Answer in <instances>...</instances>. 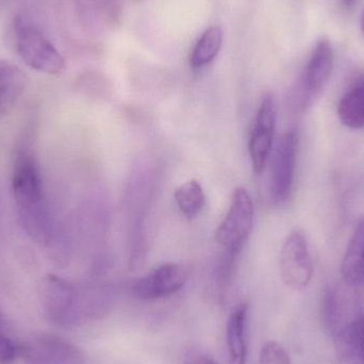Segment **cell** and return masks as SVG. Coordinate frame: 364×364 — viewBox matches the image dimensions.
<instances>
[{"label":"cell","instance_id":"obj_1","mask_svg":"<svg viewBox=\"0 0 364 364\" xmlns=\"http://www.w3.org/2000/svg\"><path fill=\"white\" fill-rule=\"evenodd\" d=\"M12 190L19 220L27 235L36 243H48L51 223L42 175L29 151H19L15 157Z\"/></svg>","mask_w":364,"mask_h":364},{"label":"cell","instance_id":"obj_2","mask_svg":"<svg viewBox=\"0 0 364 364\" xmlns=\"http://www.w3.org/2000/svg\"><path fill=\"white\" fill-rule=\"evenodd\" d=\"M254 216V203L247 190L242 186L235 188L228 212L216 229V242L224 255L237 258L252 232Z\"/></svg>","mask_w":364,"mask_h":364},{"label":"cell","instance_id":"obj_3","mask_svg":"<svg viewBox=\"0 0 364 364\" xmlns=\"http://www.w3.org/2000/svg\"><path fill=\"white\" fill-rule=\"evenodd\" d=\"M17 53L30 68L45 74H62L65 61L44 34L23 18H17L14 25Z\"/></svg>","mask_w":364,"mask_h":364},{"label":"cell","instance_id":"obj_4","mask_svg":"<svg viewBox=\"0 0 364 364\" xmlns=\"http://www.w3.org/2000/svg\"><path fill=\"white\" fill-rule=\"evenodd\" d=\"M282 282L292 290L307 288L314 276V263L307 237L301 229H294L284 240L279 256Z\"/></svg>","mask_w":364,"mask_h":364},{"label":"cell","instance_id":"obj_5","mask_svg":"<svg viewBox=\"0 0 364 364\" xmlns=\"http://www.w3.org/2000/svg\"><path fill=\"white\" fill-rule=\"evenodd\" d=\"M42 301L47 316L62 325L80 324V292L57 275H47L42 284Z\"/></svg>","mask_w":364,"mask_h":364},{"label":"cell","instance_id":"obj_6","mask_svg":"<svg viewBox=\"0 0 364 364\" xmlns=\"http://www.w3.org/2000/svg\"><path fill=\"white\" fill-rule=\"evenodd\" d=\"M299 138L288 132L278 140L272 161L271 196L276 205H284L292 194L296 168Z\"/></svg>","mask_w":364,"mask_h":364},{"label":"cell","instance_id":"obj_7","mask_svg":"<svg viewBox=\"0 0 364 364\" xmlns=\"http://www.w3.org/2000/svg\"><path fill=\"white\" fill-rule=\"evenodd\" d=\"M335 65V50L331 41L321 38L314 47L299 85L303 107L316 102L326 87Z\"/></svg>","mask_w":364,"mask_h":364},{"label":"cell","instance_id":"obj_8","mask_svg":"<svg viewBox=\"0 0 364 364\" xmlns=\"http://www.w3.org/2000/svg\"><path fill=\"white\" fill-rule=\"evenodd\" d=\"M276 117L275 98L273 94L267 93L261 100L250 134V155L252 168L257 174L264 170L273 151Z\"/></svg>","mask_w":364,"mask_h":364},{"label":"cell","instance_id":"obj_9","mask_svg":"<svg viewBox=\"0 0 364 364\" xmlns=\"http://www.w3.org/2000/svg\"><path fill=\"white\" fill-rule=\"evenodd\" d=\"M191 276L190 267L181 263H166L134 282L132 292L143 301H156L181 291Z\"/></svg>","mask_w":364,"mask_h":364},{"label":"cell","instance_id":"obj_10","mask_svg":"<svg viewBox=\"0 0 364 364\" xmlns=\"http://www.w3.org/2000/svg\"><path fill=\"white\" fill-rule=\"evenodd\" d=\"M19 354L26 364H85L77 346L55 336H41L23 344Z\"/></svg>","mask_w":364,"mask_h":364},{"label":"cell","instance_id":"obj_11","mask_svg":"<svg viewBox=\"0 0 364 364\" xmlns=\"http://www.w3.org/2000/svg\"><path fill=\"white\" fill-rule=\"evenodd\" d=\"M248 305L241 303L229 316L226 328L228 364H246L247 360Z\"/></svg>","mask_w":364,"mask_h":364},{"label":"cell","instance_id":"obj_12","mask_svg":"<svg viewBox=\"0 0 364 364\" xmlns=\"http://www.w3.org/2000/svg\"><path fill=\"white\" fill-rule=\"evenodd\" d=\"M336 352L343 364H364V314L337 331Z\"/></svg>","mask_w":364,"mask_h":364},{"label":"cell","instance_id":"obj_13","mask_svg":"<svg viewBox=\"0 0 364 364\" xmlns=\"http://www.w3.org/2000/svg\"><path fill=\"white\" fill-rule=\"evenodd\" d=\"M344 282L352 288H364V218L357 225L341 263Z\"/></svg>","mask_w":364,"mask_h":364},{"label":"cell","instance_id":"obj_14","mask_svg":"<svg viewBox=\"0 0 364 364\" xmlns=\"http://www.w3.org/2000/svg\"><path fill=\"white\" fill-rule=\"evenodd\" d=\"M28 78L21 68L0 61V117H6L25 93Z\"/></svg>","mask_w":364,"mask_h":364},{"label":"cell","instance_id":"obj_15","mask_svg":"<svg viewBox=\"0 0 364 364\" xmlns=\"http://www.w3.org/2000/svg\"><path fill=\"white\" fill-rule=\"evenodd\" d=\"M338 117L346 127L364 128V75L344 93L338 105Z\"/></svg>","mask_w":364,"mask_h":364},{"label":"cell","instance_id":"obj_16","mask_svg":"<svg viewBox=\"0 0 364 364\" xmlns=\"http://www.w3.org/2000/svg\"><path fill=\"white\" fill-rule=\"evenodd\" d=\"M222 44L223 30L220 27L211 26L208 28L193 48L190 58L191 65L199 68L211 63L220 53Z\"/></svg>","mask_w":364,"mask_h":364},{"label":"cell","instance_id":"obj_17","mask_svg":"<svg viewBox=\"0 0 364 364\" xmlns=\"http://www.w3.org/2000/svg\"><path fill=\"white\" fill-rule=\"evenodd\" d=\"M175 200L186 218L192 220L205 207V195L203 186L195 179L184 182L175 191Z\"/></svg>","mask_w":364,"mask_h":364},{"label":"cell","instance_id":"obj_18","mask_svg":"<svg viewBox=\"0 0 364 364\" xmlns=\"http://www.w3.org/2000/svg\"><path fill=\"white\" fill-rule=\"evenodd\" d=\"M260 364H291V359L282 344L269 341L261 350Z\"/></svg>","mask_w":364,"mask_h":364},{"label":"cell","instance_id":"obj_19","mask_svg":"<svg viewBox=\"0 0 364 364\" xmlns=\"http://www.w3.org/2000/svg\"><path fill=\"white\" fill-rule=\"evenodd\" d=\"M322 316L325 325L333 328L338 324V301L335 291L327 289L322 299Z\"/></svg>","mask_w":364,"mask_h":364},{"label":"cell","instance_id":"obj_20","mask_svg":"<svg viewBox=\"0 0 364 364\" xmlns=\"http://www.w3.org/2000/svg\"><path fill=\"white\" fill-rule=\"evenodd\" d=\"M17 358V348L6 336L0 333V364H13Z\"/></svg>","mask_w":364,"mask_h":364},{"label":"cell","instance_id":"obj_21","mask_svg":"<svg viewBox=\"0 0 364 364\" xmlns=\"http://www.w3.org/2000/svg\"><path fill=\"white\" fill-rule=\"evenodd\" d=\"M183 364H220L211 356L200 352H190L184 358Z\"/></svg>","mask_w":364,"mask_h":364},{"label":"cell","instance_id":"obj_22","mask_svg":"<svg viewBox=\"0 0 364 364\" xmlns=\"http://www.w3.org/2000/svg\"><path fill=\"white\" fill-rule=\"evenodd\" d=\"M342 2H343V4L346 6V8L353 9L355 6H356L358 0H342Z\"/></svg>","mask_w":364,"mask_h":364},{"label":"cell","instance_id":"obj_23","mask_svg":"<svg viewBox=\"0 0 364 364\" xmlns=\"http://www.w3.org/2000/svg\"><path fill=\"white\" fill-rule=\"evenodd\" d=\"M360 27H361V31H363V33L364 36V9H363V13H361Z\"/></svg>","mask_w":364,"mask_h":364},{"label":"cell","instance_id":"obj_24","mask_svg":"<svg viewBox=\"0 0 364 364\" xmlns=\"http://www.w3.org/2000/svg\"><path fill=\"white\" fill-rule=\"evenodd\" d=\"M2 324H4V318H2V314L1 312H0V327L2 326Z\"/></svg>","mask_w":364,"mask_h":364}]
</instances>
